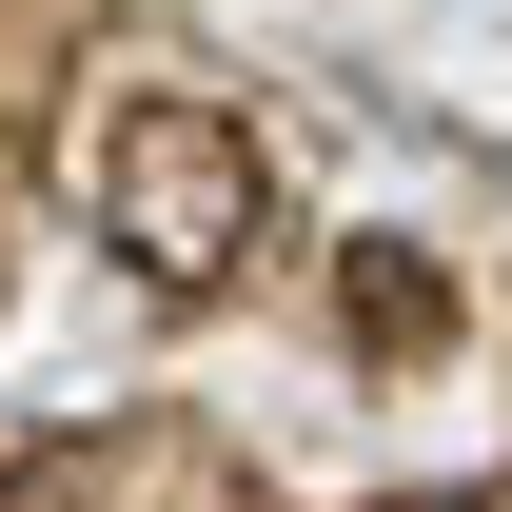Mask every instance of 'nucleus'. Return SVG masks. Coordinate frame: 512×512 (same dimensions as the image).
I'll return each instance as SVG.
<instances>
[{
  "label": "nucleus",
  "instance_id": "obj_1",
  "mask_svg": "<svg viewBox=\"0 0 512 512\" xmlns=\"http://www.w3.org/2000/svg\"><path fill=\"white\" fill-rule=\"evenodd\" d=\"M79 197H99V256L158 276V296H237L256 217H276V158H256L217 99H119L79 138Z\"/></svg>",
  "mask_w": 512,
  "mask_h": 512
},
{
  "label": "nucleus",
  "instance_id": "obj_2",
  "mask_svg": "<svg viewBox=\"0 0 512 512\" xmlns=\"http://www.w3.org/2000/svg\"><path fill=\"white\" fill-rule=\"evenodd\" d=\"M335 316H355V355H434V335H453V276L414 237H355V256H335Z\"/></svg>",
  "mask_w": 512,
  "mask_h": 512
}]
</instances>
